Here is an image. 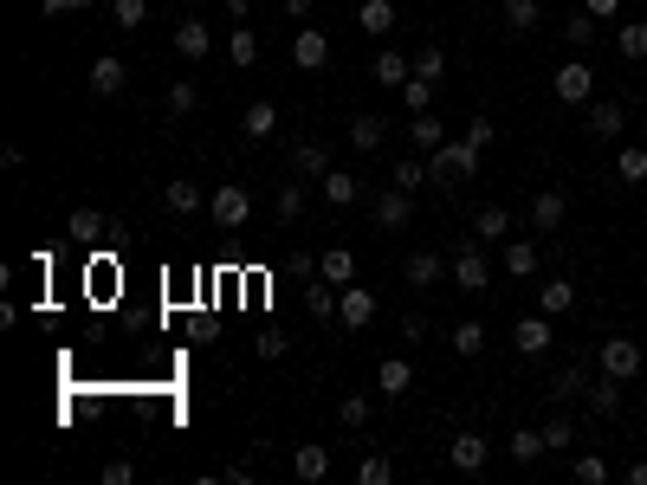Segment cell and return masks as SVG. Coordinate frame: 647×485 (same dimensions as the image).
I'll return each instance as SVG.
<instances>
[{
    "label": "cell",
    "instance_id": "1",
    "mask_svg": "<svg viewBox=\"0 0 647 485\" xmlns=\"http://www.w3.org/2000/svg\"><path fill=\"white\" fill-rule=\"evenodd\" d=\"M479 156H486V149H473L466 136H447L440 149H428V175L440 188H460V182H473V175H479Z\"/></svg>",
    "mask_w": 647,
    "mask_h": 485
},
{
    "label": "cell",
    "instance_id": "2",
    "mask_svg": "<svg viewBox=\"0 0 647 485\" xmlns=\"http://www.w3.org/2000/svg\"><path fill=\"white\" fill-rule=\"evenodd\" d=\"M208 214H214L220 233H240L246 220H253V188H240V182L214 188V194H208Z\"/></svg>",
    "mask_w": 647,
    "mask_h": 485
},
{
    "label": "cell",
    "instance_id": "3",
    "mask_svg": "<svg viewBox=\"0 0 647 485\" xmlns=\"http://www.w3.org/2000/svg\"><path fill=\"white\" fill-rule=\"evenodd\" d=\"M447 279L460 285V291H486V285H492V259L479 253V240L453 246V259H447Z\"/></svg>",
    "mask_w": 647,
    "mask_h": 485
},
{
    "label": "cell",
    "instance_id": "4",
    "mask_svg": "<svg viewBox=\"0 0 647 485\" xmlns=\"http://www.w3.org/2000/svg\"><path fill=\"white\" fill-rule=\"evenodd\" d=\"M596 363H602V376L635 382V376H641V343H635V337H609V343L596 350Z\"/></svg>",
    "mask_w": 647,
    "mask_h": 485
},
{
    "label": "cell",
    "instance_id": "5",
    "mask_svg": "<svg viewBox=\"0 0 647 485\" xmlns=\"http://www.w3.org/2000/svg\"><path fill=\"white\" fill-rule=\"evenodd\" d=\"M583 110H589V117H583V130H589V136H596V143H615V136H622V130H628V110H622V104H615V97H602V104H596V97H589V104H583Z\"/></svg>",
    "mask_w": 647,
    "mask_h": 485
},
{
    "label": "cell",
    "instance_id": "6",
    "mask_svg": "<svg viewBox=\"0 0 647 485\" xmlns=\"http://www.w3.org/2000/svg\"><path fill=\"white\" fill-rule=\"evenodd\" d=\"M550 337H557V317H518L512 324V343H518V356H544L550 350Z\"/></svg>",
    "mask_w": 647,
    "mask_h": 485
},
{
    "label": "cell",
    "instance_id": "7",
    "mask_svg": "<svg viewBox=\"0 0 647 485\" xmlns=\"http://www.w3.org/2000/svg\"><path fill=\"white\" fill-rule=\"evenodd\" d=\"M589 97H596V72L583 59L557 65V104H589Z\"/></svg>",
    "mask_w": 647,
    "mask_h": 485
},
{
    "label": "cell",
    "instance_id": "8",
    "mask_svg": "<svg viewBox=\"0 0 647 485\" xmlns=\"http://www.w3.org/2000/svg\"><path fill=\"white\" fill-rule=\"evenodd\" d=\"M369 317H376V291L343 285V291H337V324H343V330H363Z\"/></svg>",
    "mask_w": 647,
    "mask_h": 485
},
{
    "label": "cell",
    "instance_id": "9",
    "mask_svg": "<svg viewBox=\"0 0 647 485\" xmlns=\"http://www.w3.org/2000/svg\"><path fill=\"white\" fill-rule=\"evenodd\" d=\"M292 65H298V72H324V65H330V39L318 33V26H298V39H292Z\"/></svg>",
    "mask_w": 647,
    "mask_h": 485
},
{
    "label": "cell",
    "instance_id": "10",
    "mask_svg": "<svg viewBox=\"0 0 647 485\" xmlns=\"http://www.w3.org/2000/svg\"><path fill=\"white\" fill-rule=\"evenodd\" d=\"M408 220H415V194L408 188H395L389 182V194H376V227H389V233H402Z\"/></svg>",
    "mask_w": 647,
    "mask_h": 485
},
{
    "label": "cell",
    "instance_id": "11",
    "mask_svg": "<svg viewBox=\"0 0 647 485\" xmlns=\"http://www.w3.org/2000/svg\"><path fill=\"white\" fill-rule=\"evenodd\" d=\"M402 279H408V285H421V291H428V285H440V279H447V253H434V246H421V253H408Z\"/></svg>",
    "mask_w": 647,
    "mask_h": 485
},
{
    "label": "cell",
    "instance_id": "12",
    "mask_svg": "<svg viewBox=\"0 0 647 485\" xmlns=\"http://www.w3.org/2000/svg\"><path fill=\"white\" fill-rule=\"evenodd\" d=\"M123 85H130V65H123L117 52H104V59H91V91H98V97H117Z\"/></svg>",
    "mask_w": 647,
    "mask_h": 485
},
{
    "label": "cell",
    "instance_id": "13",
    "mask_svg": "<svg viewBox=\"0 0 647 485\" xmlns=\"http://www.w3.org/2000/svg\"><path fill=\"white\" fill-rule=\"evenodd\" d=\"M369 78H376L382 91H402L408 78H415V59H402V52H376V65H369Z\"/></svg>",
    "mask_w": 647,
    "mask_h": 485
},
{
    "label": "cell",
    "instance_id": "14",
    "mask_svg": "<svg viewBox=\"0 0 647 485\" xmlns=\"http://www.w3.org/2000/svg\"><path fill=\"white\" fill-rule=\"evenodd\" d=\"M395 20H402V13H395V0H363V7H356V26H363L369 39H389Z\"/></svg>",
    "mask_w": 647,
    "mask_h": 485
},
{
    "label": "cell",
    "instance_id": "15",
    "mask_svg": "<svg viewBox=\"0 0 647 485\" xmlns=\"http://www.w3.org/2000/svg\"><path fill=\"white\" fill-rule=\"evenodd\" d=\"M175 52H182V59H208V52H214V33H208V20H182V26H175Z\"/></svg>",
    "mask_w": 647,
    "mask_h": 485
},
{
    "label": "cell",
    "instance_id": "16",
    "mask_svg": "<svg viewBox=\"0 0 647 485\" xmlns=\"http://www.w3.org/2000/svg\"><path fill=\"white\" fill-rule=\"evenodd\" d=\"M389 143V117H350V149L356 156H376Z\"/></svg>",
    "mask_w": 647,
    "mask_h": 485
},
{
    "label": "cell",
    "instance_id": "17",
    "mask_svg": "<svg viewBox=\"0 0 647 485\" xmlns=\"http://www.w3.org/2000/svg\"><path fill=\"white\" fill-rule=\"evenodd\" d=\"M583 401H589V414H596V421H615V414H622V382H615V376L589 382V388H583Z\"/></svg>",
    "mask_w": 647,
    "mask_h": 485
},
{
    "label": "cell",
    "instance_id": "18",
    "mask_svg": "<svg viewBox=\"0 0 647 485\" xmlns=\"http://www.w3.org/2000/svg\"><path fill=\"white\" fill-rule=\"evenodd\" d=\"M563 214H570V201H563L557 188L531 194V227H538V233H557V227H563Z\"/></svg>",
    "mask_w": 647,
    "mask_h": 485
},
{
    "label": "cell",
    "instance_id": "19",
    "mask_svg": "<svg viewBox=\"0 0 647 485\" xmlns=\"http://www.w3.org/2000/svg\"><path fill=\"white\" fill-rule=\"evenodd\" d=\"M318 188H324V201H330V207H356V201H363V182H356L350 169H330V175H318Z\"/></svg>",
    "mask_w": 647,
    "mask_h": 485
},
{
    "label": "cell",
    "instance_id": "20",
    "mask_svg": "<svg viewBox=\"0 0 647 485\" xmlns=\"http://www.w3.org/2000/svg\"><path fill=\"white\" fill-rule=\"evenodd\" d=\"M376 388H382L389 401H402L408 388H415V369H408V356H389V363L376 369Z\"/></svg>",
    "mask_w": 647,
    "mask_h": 485
},
{
    "label": "cell",
    "instance_id": "21",
    "mask_svg": "<svg viewBox=\"0 0 647 485\" xmlns=\"http://www.w3.org/2000/svg\"><path fill=\"white\" fill-rule=\"evenodd\" d=\"M318 279H330V285H356V253H350V246H330V253L318 259Z\"/></svg>",
    "mask_w": 647,
    "mask_h": 485
},
{
    "label": "cell",
    "instance_id": "22",
    "mask_svg": "<svg viewBox=\"0 0 647 485\" xmlns=\"http://www.w3.org/2000/svg\"><path fill=\"white\" fill-rule=\"evenodd\" d=\"M486 434H453V473H479L486 466Z\"/></svg>",
    "mask_w": 647,
    "mask_h": 485
},
{
    "label": "cell",
    "instance_id": "23",
    "mask_svg": "<svg viewBox=\"0 0 647 485\" xmlns=\"http://www.w3.org/2000/svg\"><path fill=\"white\" fill-rule=\"evenodd\" d=\"M505 227H512L505 207H479V214H473V240L479 246H505Z\"/></svg>",
    "mask_w": 647,
    "mask_h": 485
},
{
    "label": "cell",
    "instance_id": "24",
    "mask_svg": "<svg viewBox=\"0 0 647 485\" xmlns=\"http://www.w3.org/2000/svg\"><path fill=\"white\" fill-rule=\"evenodd\" d=\"M538 311H544V317L576 311V285H570V279H544V285H538Z\"/></svg>",
    "mask_w": 647,
    "mask_h": 485
},
{
    "label": "cell",
    "instance_id": "25",
    "mask_svg": "<svg viewBox=\"0 0 647 485\" xmlns=\"http://www.w3.org/2000/svg\"><path fill=\"white\" fill-rule=\"evenodd\" d=\"M104 227L110 220L98 214V207H72V220H65V233H72L78 246H91V240H104Z\"/></svg>",
    "mask_w": 647,
    "mask_h": 485
},
{
    "label": "cell",
    "instance_id": "26",
    "mask_svg": "<svg viewBox=\"0 0 647 485\" xmlns=\"http://www.w3.org/2000/svg\"><path fill=\"white\" fill-rule=\"evenodd\" d=\"M292 473H298V479H324V473H330V447H318V440H305V447L292 453Z\"/></svg>",
    "mask_w": 647,
    "mask_h": 485
},
{
    "label": "cell",
    "instance_id": "27",
    "mask_svg": "<svg viewBox=\"0 0 647 485\" xmlns=\"http://www.w3.org/2000/svg\"><path fill=\"white\" fill-rule=\"evenodd\" d=\"M272 130H279V104H272V97H259V104H246V136H253V143H266Z\"/></svg>",
    "mask_w": 647,
    "mask_h": 485
},
{
    "label": "cell",
    "instance_id": "28",
    "mask_svg": "<svg viewBox=\"0 0 647 485\" xmlns=\"http://www.w3.org/2000/svg\"><path fill=\"white\" fill-rule=\"evenodd\" d=\"M162 207H169V214H195V207H201V188L188 182V175H175V182L162 188Z\"/></svg>",
    "mask_w": 647,
    "mask_h": 485
},
{
    "label": "cell",
    "instance_id": "29",
    "mask_svg": "<svg viewBox=\"0 0 647 485\" xmlns=\"http://www.w3.org/2000/svg\"><path fill=\"white\" fill-rule=\"evenodd\" d=\"M544 453H550V440H544V427H518V434H512V460H518V466H531V460H544Z\"/></svg>",
    "mask_w": 647,
    "mask_h": 485
},
{
    "label": "cell",
    "instance_id": "30",
    "mask_svg": "<svg viewBox=\"0 0 647 485\" xmlns=\"http://www.w3.org/2000/svg\"><path fill=\"white\" fill-rule=\"evenodd\" d=\"M505 272H512V279H531V272H538V246L531 240H505Z\"/></svg>",
    "mask_w": 647,
    "mask_h": 485
},
{
    "label": "cell",
    "instance_id": "31",
    "mask_svg": "<svg viewBox=\"0 0 647 485\" xmlns=\"http://www.w3.org/2000/svg\"><path fill=\"white\" fill-rule=\"evenodd\" d=\"M292 175H330V149L324 143H298L292 149Z\"/></svg>",
    "mask_w": 647,
    "mask_h": 485
},
{
    "label": "cell",
    "instance_id": "32",
    "mask_svg": "<svg viewBox=\"0 0 647 485\" xmlns=\"http://www.w3.org/2000/svg\"><path fill=\"white\" fill-rule=\"evenodd\" d=\"M227 59L233 65H240V72H246V65H259V39H253V26H233V39H227Z\"/></svg>",
    "mask_w": 647,
    "mask_h": 485
},
{
    "label": "cell",
    "instance_id": "33",
    "mask_svg": "<svg viewBox=\"0 0 647 485\" xmlns=\"http://www.w3.org/2000/svg\"><path fill=\"white\" fill-rule=\"evenodd\" d=\"M408 136H415V149H440V143H447V123H440L434 110H421V117L408 123Z\"/></svg>",
    "mask_w": 647,
    "mask_h": 485
},
{
    "label": "cell",
    "instance_id": "34",
    "mask_svg": "<svg viewBox=\"0 0 647 485\" xmlns=\"http://www.w3.org/2000/svg\"><path fill=\"white\" fill-rule=\"evenodd\" d=\"M479 350H486V324H473V317H466V324H453V356H466V363H473Z\"/></svg>",
    "mask_w": 647,
    "mask_h": 485
},
{
    "label": "cell",
    "instance_id": "35",
    "mask_svg": "<svg viewBox=\"0 0 647 485\" xmlns=\"http://www.w3.org/2000/svg\"><path fill=\"white\" fill-rule=\"evenodd\" d=\"M615 175H622L628 188H641V182H647V143H635V149H622V156H615Z\"/></svg>",
    "mask_w": 647,
    "mask_h": 485
},
{
    "label": "cell",
    "instance_id": "36",
    "mask_svg": "<svg viewBox=\"0 0 647 485\" xmlns=\"http://www.w3.org/2000/svg\"><path fill=\"white\" fill-rule=\"evenodd\" d=\"M272 214H279V227H292V220L305 214V188H298V182H285L279 194H272Z\"/></svg>",
    "mask_w": 647,
    "mask_h": 485
},
{
    "label": "cell",
    "instance_id": "37",
    "mask_svg": "<svg viewBox=\"0 0 647 485\" xmlns=\"http://www.w3.org/2000/svg\"><path fill=\"white\" fill-rule=\"evenodd\" d=\"M389 182H395V188H408V194H421V188H428V182H434V175H428V162H415V156H402V162H395V175H389Z\"/></svg>",
    "mask_w": 647,
    "mask_h": 485
},
{
    "label": "cell",
    "instance_id": "38",
    "mask_svg": "<svg viewBox=\"0 0 647 485\" xmlns=\"http://www.w3.org/2000/svg\"><path fill=\"white\" fill-rule=\"evenodd\" d=\"M110 20H117L123 33H143V20H149V0H110Z\"/></svg>",
    "mask_w": 647,
    "mask_h": 485
},
{
    "label": "cell",
    "instance_id": "39",
    "mask_svg": "<svg viewBox=\"0 0 647 485\" xmlns=\"http://www.w3.org/2000/svg\"><path fill=\"white\" fill-rule=\"evenodd\" d=\"M583 388H589V376H583V369H557V382H550V401H557V408H563V401H576V395H583Z\"/></svg>",
    "mask_w": 647,
    "mask_h": 485
},
{
    "label": "cell",
    "instance_id": "40",
    "mask_svg": "<svg viewBox=\"0 0 647 485\" xmlns=\"http://www.w3.org/2000/svg\"><path fill=\"white\" fill-rule=\"evenodd\" d=\"M563 39H570V46H596V13L576 7L570 20H563Z\"/></svg>",
    "mask_w": 647,
    "mask_h": 485
},
{
    "label": "cell",
    "instance_id": "41",
    "mask_svg": "<svg viewBox=\"0 0 647 485\" xmlns=\"http://www.w3.org/2000/svg\"><path fill=\"white\" fill-rule=\"evenodd\" d=\"M538 20H544L538 0H505V26H512V33H531Z\"/></svg>",
    "mask_w": 647,
    "mask_h": 485
},
{
    "label": "cell",
    "instance_id": "42",
    "mask_svg": "<svg viewBox=\"0 0 647 485\" xmlns=\"http://www.w3.org/2000/svg\"><path fill=\"white\" fill-rule=\"evenodd\" d=\"M544 440H550V453H570L576 447V421H570V414H550V421H544Z\"/></svg>",
    "mask_w": 647,
    "mask_h": 485
},
{
    "label": "cell",
    "instance_id": "43",
    "mask_svg": "<svg viewBox=\"0 0 647 485\" xmlns=\"http://www.w3.org/2000/svg\"><path fill=\"white\" fill-rule=\"evenodd\" d=\"M369 414H376V401H369V395H343L337 401V421L343 427H369Z\"/></svg>",
    "mask_w": 647,
    "mask_h": 485
},
{
    "label": "cell",
    "instance_id": "44",
    "mask_svg": "<svg viewBox=\"0 0 647 485\" xmlns=\"http://www.w3.org/2000/svg\"><path fill=\"white\" fill-rule=\"evenodd\" d=\"M402 104H408V117L434 110V78H408V85H402Z\"/></svg>",
    "mask_w": 647,
    "mask_h": 485
},
{
    "label": "cell",
    "instance_id": "45",
    "mask_svg": "<svg viewBox=\"0 0 647 485\" xmlns=\"http://www.w3.org/2000/svg\"><path fill=\"white\" fill-rule=\"evenodd\" d=\"M615 46H622V59H647V20H628L615 33Z\"/></svg>",
    "mask_w": 647,
    "mask_h": 485
},
{
    "label": "cell",
    "instance_id": "46",
    "mask_svg": "<svg viewBox=\"0 0 647 485\" xmlns=\"http://www.w3.org/2000/svg\"><path fill=\"white\" fill-rule=\"evenodd\" d=\"M305 311H311V317H337V285L318 279V285L305 291Z\"/></svg>",
    "mask_w": 647,
    "mask_h": 485
},
{
    "label": "cell",
    "instance_id": "47",
    "mask_svg": "<svg viewBox=\"0 0 647 485\" xmlns=\"http://www.w3.org/2000/svg\"><path fill=\"white\" fill-rule=\"evenodd\" d=\"M415 78H434V85H440V78H447V52H440V46H421L415 52Z\"/></svg>",
    "mask_w": 647,
    "mask_h": 485
},
{
    "label": "cell",
    "instance_id": "48",
    "mask_svg": "<svg viewBox=\"0 0 647 485\" xmlns=\"http://www.w3.org/2000/svg\"><path fill=\"white\" fill-rule=\"evenodd\" d=\"M576 479H583V485H602V479H609V460H602V453H576Z\"/></svg>",
    "mask_w": 647,
    "mask_h": 485
},
{
    "label": "cell",
    "instance_id": "49",
    "mask_svg": "<svg viewBox=\"0 0 647 485\" xmlns=\"http://www.w3.org/2000/svg\"><path fill=\"white\" fill-rule=\"evenodd\" d=\"M356 479H363V485H389V479H395V466L382 460V453H369V460L356 466Z\"/></svg>",
    "mask_w": 647,
    "mask_h": 485
},
{
    "label": "cell",
    "instance_id": "50",
    "mask_svg": "<svg viewBox=\"0 0 647 485\" xmlns=\"http://www.w3.org/2000/svg\"><path fill=\"white\" fill-rule=\"evenodd\" d=\"M466 143H473V149H492V136H499V123H492V117H473V123H466Z\"/></svg>",
    "mask_w": 647,
    "mask_h": 485
},
{
    "label": "cell",
    "instance_id": "51",
    "mask_svg": "<svg viewBox=\"0 0 647 485\" xmlns=\"http://www.w3.org/2000/svg\"><path fill=\"white\" fill-rule=\"evenodd\" d=\"M195 85H188V78H175V85H169V110H175V117H188V110H195Z\"/></svg>",
    "mask_w": 647,
    "mask_h": 485
},
{
    "label": "cell",
    "instance_id": "52",
    "mask_svg": "<svg viewBox=\"0 0 647 485\" xmlns=\"http://www.w3.org/2000/svg\"><path fill=\"white\" fill-rule=\"evenodd\" d=\"M259 356H266V363H279V356H285V330H259Z\"/></svg>",
    "mask_w": 647,
    "mask_h": 485
},
{
    "label": "cell",
    "instance_id": "53",
    "mask_svg": "<svg viewBox=\"0 0 647 485\" xmlns=\"http://www.w3.org/2000/svg\"><path fill=\"white\" fill-rule=\"evenodd\" d=\"M421 337H428V317L408 311V317H402V343H421Z\"/></svg>",
    "mask_w": 647,
    "mask_h": 485
},
{
    "label": "cell",
    "instance_id": "54",
    "mask_svg": "<svg viewBox=\"0 0 647 485\" xmlns=\"http://www.w3.org/2000/svg\"><path fill=\"white\" fill-rule=\"evenodd\" d=\"M130 479H136L130 460H110V466H104V485H130Z\"/></svg>",
    "mask_w": 647,
    "mask_h": 485
},
{
    "label": "cell",
    "instance_id": "55",
    "mask_svg": "<svg viewBox=\"0 0 647 485\" xmlns=\"http://www.w3.org/2000/svg\"><path fill=\"white\" fill-rule=\"evenodd\" d=\"M39 7H46L52 20H59V13H78V7H91V0H39Z\"/></svg>",
    "mask_w": 647,
    "mask_h": 485
},
{
    "label": "cell",
    "instance_id": "56",
    "mask_svg": "<svg viewBox=\"0 0 647 485\" xmlns=\"http://www.w3.org/2000/svg\"><path fill=\"white\" fill-rule=\"evenodd\" d=\"M589 13H596V20H615V13H622V0H583Z\"/></svg>",
    "mask_w": 647,
    "mask_h": 485
},
{
    "label": "cell",
    "instance_id": "57",
    "mask_svg": "<svg viewBox=\"0 0 647 485\" xmlns=\"http://www.w3.org/2000/svg\"><path fill=\"white\" fill-rule=\"evenodd\" d=\"M220 7H227L233 20H246V13H253V0H220Z\"/></svg>",
    "mask_w": 647,
    "mask_h": 485
},
{
    "label": "cell",
    "instance_id": "58",
    "mask_svg": "<svg viewBox=\"0 0 647 485\" xmlns=\"http://www.w3.org/2000/svg\"><path fill=\"white\" fill-rule=\"evenodd\" d=\"M311 7H318V0H285V13H292V20H305Z\"/></svg>",
    "mask_w": 647,
    "mask_h": 485
},
{
    "label": "cell",
    "instance_id": "59",
    "mask_svg": "<svg viewBox=\"0 0 647 485\" xmlns=\"http://www.w3.org/2000/svg\"><path fill=\"white\" fill-rule=\"evenodd\" d=\"M628 485H647V460H635V466H628Z\"/></svg>",
    "mask_w": 647,
    "mask_h": 485
},
{
    "label": "cell",
    "instance_id": "60",
    "mask_svg": "<svg viewBox=\"0 0 647 485\" xmlns=\"http://www.w3.org/2000/svg\"><path fill=\"white\" fill-rule=\"evenodd\" d=\"M641 143H647V110H641Z\"/></svg>",
    "mask_w": 647,
    "mask_h": 485
}]
</instances>
